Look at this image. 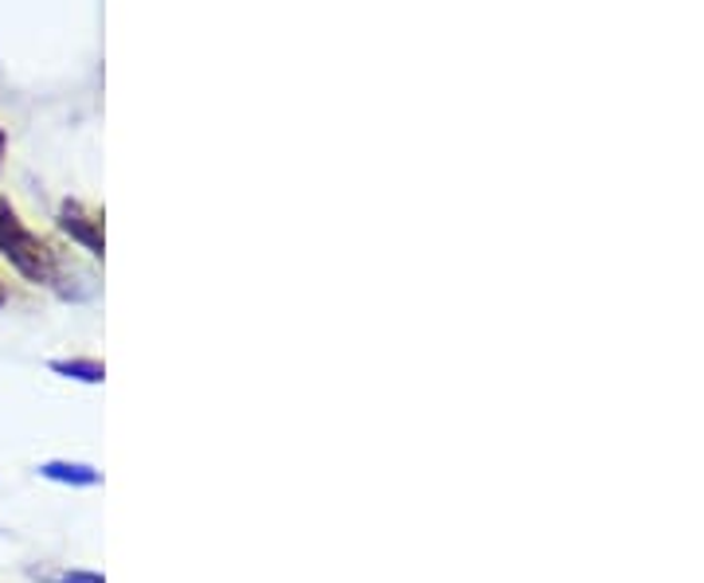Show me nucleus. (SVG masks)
I'll use <instances>...</instances> for the list:
<instances>
[{"label": "nucleus", "instance_id": "obj_1", "mask_svg": "<svg viewBox=\"0 0 704 583\" xmlns=\"http://www.w3.org/2000/svg\"><path fill=\"white\" fill-rule=\"evenodd\" d=\"M0 254H4L28 282H43V287L55 282L51 247L40 243V239L20 223V216L9 208V204H0Z\"/></svg>", "mask_w": 704, "mask_h": 583}, {"label": "nucleus", "instance_id": "obj_2", "mask_svg": "<svg viewBox=\"0 0 704 583\" xmlns=\"http://www.w3.org/2000/svg\"><path fill=\"white\" fill-rule=\"evenodd\" d=\"M59 223H63V231H68L71 239H79V243H83L94 259H102V236H99V228H94V220H86V216H83V208H79V204H63V211H59Z\"/></svg>", "mask_w": 704, "mask_h": 583}, {"label": "nucleus", "instance_id": "obj_3", "mask_svg": "<svg viewBox=\"0 0 704 583\" xmlns=\"http://www.w3.org/2000/svg\"><path fill=\"white\" fill-rule=\"evenodd\" d=\"M40 473L43 478H51V482H63V486H94L99 482V470H91V466H83V462H43Z\"/></svg>", "mask_w": 704, "mask_h": 583}, {"label": "nucleus", "instance_id": "obj_4", "mask_svg": "<svg viewBox=\"0 0 704 583\" xmlns=\"http://www.w3.org/2000/svg\"><path fill=\"white\" fill-rule=\"evenodd\" d=\"M51 373L59 376H71V381H86V384H99L102 376V364L94 361H51Z\"/></svg>", "mask_w": 704, "mask_h": 583}, {"label": "nucleus", "instance_id": "obj_5", "mask_svg": "<svg viewBox=\"0 0 704 583\" xmlns=\"http://www.w3.org/2000/svg\"><path fill=\"white\" fill-rule=\"evenodd\" d=\"M59 583H102V575H94V572H68Z\"/></svg>", "mask_w": 704, "mask_h": 583}, {"label": "nucleus", "instance_id": "obj_6", "mask_svg": "<svg viewBox=\"0 0 704 583\" xmlns=\"http://www.w3.org/2000/svg\"><path fill=\"white\" fill-rule=\"evenodd\" d=\"M0 157H4V129H0Z\"/></svg>", "mask_w": 704, "mask_h": 583}, {"label": "nucleus", "instance_id": "obj_7", "mask_svg": "<svg viewBox=\"0 0 704 583\" xmlns=\"http://www.w3.org/2000/svg\"><path fill=\"white\" fill-rule=\"evenodd\" d=\"M0 305H4V290H0Z\"/></svg>", "mask_w": 704, "mask_h": 583}]
</instances>
